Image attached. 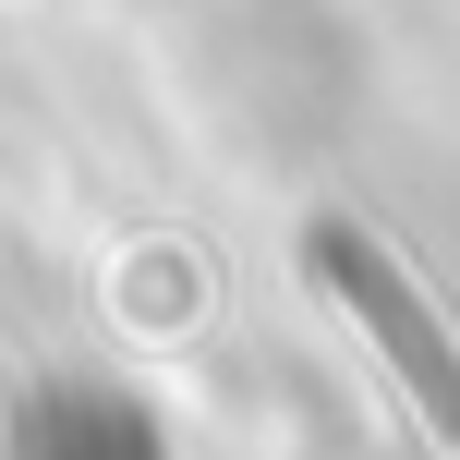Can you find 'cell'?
I'll use <instances>...</instances> for the list:
<instances>
[{
	"mask_svg": "<svg viewBox=\"0 0 460 460\" xmlns=\"http://www.w3.org/2000/svg\"><path fill=\"white\" fill-rule=\"evenodd\" d=\"M303 267H315L327 291H340L351 315L376 327V351H388V376H400V388L424 400V424H437V437L460 448V340L437 327V303H424L412 279H400V254L376 243L364 218H315V230H303Z\"/></svg>",
	"mask_w": 460,
	"mask_h": 460,
	"instance_id": "obj_1",
	"label": "cell"
}]
</instances>
